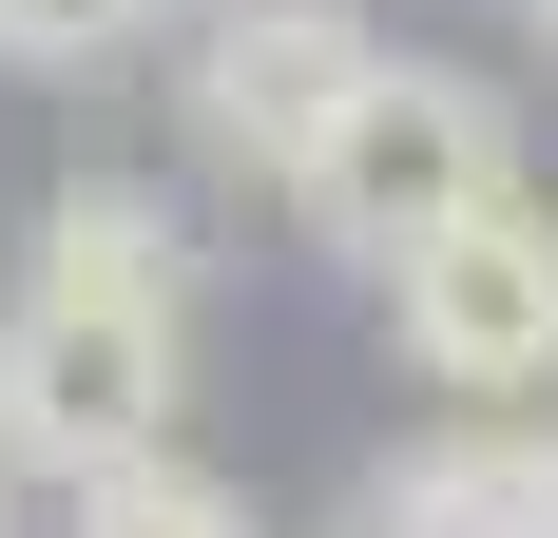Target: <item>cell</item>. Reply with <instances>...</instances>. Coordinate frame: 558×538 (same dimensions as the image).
<instances>
[{"mask_svg":"<svg viewBox=\"0 0 558 538\" xmlns=\"http://www.w3.org/2000/svg\"><path fill=\"white\" fill-rule=\"evenodd\" d=\"M482 193H520V97H501V77H462V58H386V77L328 115V155L289 173L308 250L366 269V289H386L404 250H444Z\"/></svg>","mask_w":558,"mask_h":538,"instance_id":"cell-1","label":"cell"},{"mask_svg":"<svg viewBox=\"0 0 558 538\" xmlns=\"http://www.w3.org/2000/svg\"><path fill=\"white\" fill-rule=\"evenodd\" d=\"M173 384H193V327L173 308H116V289H0V462L20 481H116L173 442Z\"/></svg>","mask_w":558,"mask_h":538,"instance_id":"cell-2","label":"cell"},{"mask_svg":"<svg viewBox=\"0 0 558 538\" xmlns=\"http://www.w3.org/2000/svg\"><path fill=\"white\" fill-rule=\"evenodd\" d=\"M386 327H404V366L444 384V404L539 424L558 404V193L520 173V193H482V212L444 231V250H404L386 269Z\"/></svg>","mask_w":558,"mask_h":538,"instance_id":"cell-3","label":"cell"},{"mask_svg":"<svg viewBox=\"0 0 558 538\" xmlns=\"http://www.w3.org/2000/svg\"><path fill=\"white\" fill-rule=\"evenodd\" d=\"M386 77V39H366V0H231L213 39H193V77H173V115H193V155L251 173V193H289V173L328 155V115Z\"/></svg>","mask_w":558,"mask_h":538,"instance_id":"cell-4","label":"cell"},{"mask_svg":"<svg viewBox=\"0 0 558 538\" xmlns=\"http://www.w3.org/2000/svg\"><path fill=\"white\" fill-rule=\"evenodd\" d=\"M366 538H558V424H444L366 481Z\"/></svg>","mask_w":558,"mask_h":538,"instance_id":"cell-5","label":"cell"},{"mask_svg":"<svg viewBox=\"0 0 558 538\" xmlns=\"http://www.w3.org/2000/svg\"><path fill=\"white\" fill-rule=\"evenodd\" d=\"M39 289H116V308H173V327H193L213 250H193V212H173L155 173H58V193H39Z\"/></svg>","mask_w":558,"mask_h":538,"instance_id":"cell-6","label":"cell"},{"mask_svg":"<svg viewBox=\"0 0 558 538\" xmlns=\"http://www.w3.org/2000/svg\"><path fill=\"white\" fill-rule=\"evenodd\" d=\"M58 538H270V519H251V481H213L193 442H155V462H116V481L58 500Z\"/></svg>","mask_w":558,"mask_h":538,"instance_id":"cell-7","label":"cell"},{"mask_svg":"<svg viewBox=\"0 0 558 538\" xmlns=\"http://www.w3.org/2000/svg\"><path fill=\"white\" fill-rule=\"evenodd\" d=\"M173 0H0V58H39V77H77V58H135Z\"/></svg>","mask_w":558,"mask_h":538,"instance_id":"cell-8","label":"cell"},{"mask_svg":"<svg viewBox=\"0 0 558 538\" xmlns=\"http://www.w3.org/2000/svg\"><path fill=\"white\" fill-rule=\"evenodd\" d=\"M520 39H539V58H558V0H520Z\"/></svg>","mask_w":558,"mask_h":538,"instance_id":"cell-9","label":"cell"},{"mask_svg":"<svg viewBox=\"0 0 558 538\" xmlns=\"http://www.w3.org/2000/svg\"><path fill=\"white\" fill-rule=\"evenodd\" d=\"M0 538H20V462H0Z\"/></svg>","mask_w":558,"mask_h":538,"instance_id":"cell-10","label":"cell"}]
</instances>
